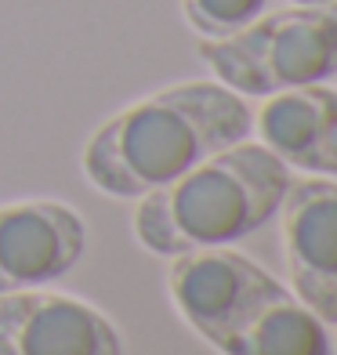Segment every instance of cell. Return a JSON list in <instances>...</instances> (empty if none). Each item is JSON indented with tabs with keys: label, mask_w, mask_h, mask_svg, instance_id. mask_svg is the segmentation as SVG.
<instances>
[{
	"label": "cell",
	"mask_w": 337,
	"mask_h": 355,
	"mask_svg": "<svg viewBox=\"0 0 337 355\" xmlns=\"http://www.w3.org/2000/svg\"><path fill=\"white\" fill-rule=\"evenodd\" d=\"M221 355H334L327 322L286 290L254 312Z\"/></svg>",
	"instance_id": "9c48e42d"
},
{
	"label": "cell",
	"mask_w": 337,
	"mask_h": 355,
	"mask_svg": "<svg viewBox=\"0 0 337 355\" xmlns=\"http://www.w3.org/2000/svg\"><path fill=\"white\" fill-rule=\"evenodd\" d=\"M254 112L221 80H185L109 116L84 145V178L112 200H141L200 159L250 138Z\"/></svg>",
	"instance_id": "6da1fadb"
},
{
	"label": "cell",
	"mask_w": 337,
	"mask_h": 355,
	"mask_svg": "<svg viewBox=\"0 0 337 355\" xmlns=\"http://www.w3.org/2000/svg\"><path fill=\"white\" fill-rule=\"evenodd\" d=\"M294 4H319V0H294Z\"/></svg>",
	"instance_id": "8fae6325"
},
{
	"label": "cell",
	"mask_w": 337,
	"mask_h": 355,
	"mask_svg": "<svg viewBox=\"0 0 337 355\" xmlns=\"http://www.w3.org/2000/svg\"><path fill=\"white\" fill-rule=\"evenodd\" d=\"M334 352H337V341H334Z\"/></svg>",
	"instance_id": "7c38bea8"
},
{
	"label": "cell",
	"mask_w": 337,
	"mask_h": 355,
	"mask_svg": "<svg viewBox=\"0 0 337 355\" xmlns=\"http://www.w3.org/2000/svg\"><path fill=\"white\" fill-rule=\"evenodd\" d=\"M203 66L243 98L327 84L337 76V0L265 11L221 40H200Z\"/></svg>",
	"instance_id": "3957f363"
},
{
	"label": "cell",
	"mask_w": 337,
	"mask_h": 355,
	"mask_svg": "<svg viewBox=\"0 0 337 355\" xmlns=\"http://www.w3.org/2000/svg\"><path fill=\"white\" fill-rule=\"evenodd\" d=\"M254 127L261 145H268L291 171L337 178V87L304 84L268 94Z\"/></svg>",
	"instance_id": "ba28073f"
},
{
	"label": "cell",
	"mask_w": 337,
	"mask_h": 355,
	"mask_svg": "<svg viewBox=\"0 0 337 355\" xmlns=\"http://www.w3.org/2000/svg\"><path fill=\"white\" fill-rule=\"evenodd\" d=\"M291 178V167L268 145L243 138L141 196L135 236L167 261L200 247H229L272 221Z\"/></svg>",
	"instance_id": "7a4b0ae2"
},
{
	"label": "cell",
	"mask_w": 337,
	"mask_h": 355,
	"mask_svg": "<svg viewBox=\"0 0 337 355\" xmlns=\"http://www.w3.org/2000/svg\"><path fill=\"white\" fill-rule=\"evenodd\" d=\"M279 211L291 294L337 327V182L319 174L291 178Z\"/></svg>",
	"instance_id": "8992f818"
},
{
	"label": "cell",
	"mask_w": 337,
	"mask_h": 355,
	"mask_svg": "<svg viewBox=\"0 0 337 355\" xmlns=\"http://www.w3.org/2000/svg\"><path fill=\"white\" fill-rule=\"evenodd\" d=\"M87 247V225L69 203L15 200L0 207V294L66 279Z\"/></svg>",
	"instance_id": "52a82bcc"
},
{
	"label": "cell",
	"mask_w": 337,
	"mask_h": 355,
	"mask_svg": "<svg viewBox=\"0 0 337 355\" xmlns=\"http://www.w3.org/2000/svg\"><path fill=\"white\" fill-rule=\"evenodd\" d=\"M182 11L200 40H221L265 15L268 0H182Z\"/></svg>",
	"instance_id": "30bf717a"
},
{
	"label": "cell",
	"mask_w": 337,
	"mask_h": 355,
	"mask_svg": "<svg viewBox=\"0 0 337 355\" xmlns=\"http://www.w3.org/2000/svg\"><path fill=\"white\" fill-rule=\"evenodd\" d=\"M286 290L291 286H283L276 276H268L261 265H254L232 247L189 250L171 257L167 268L171 304L214 352L229 345L261 304Z\"/></svg>",
	"instance_id": "277c9868"
},
{
	"label": "cell",
	"mask_w": 337,
	"mask_h": 355,
	"mask_svg": "<svg viewBox=\"0 0 337 355\" xmlns=\"http://www.w3.org/2000/svg\"><path fill=\"white\" fill-rule=\"evenodd\" d=\"M0 355H123V337L91 301L29 286L0 294Z\"/></svg>",
	"instance_id": "5b68a950"
}]
</instances>
